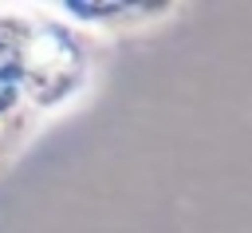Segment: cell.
Listing matches in <instances>:
<instances>
[{"instance_id":"6da1fadb","label":"cell","mask_w":252,"mask_h":233,"mask_svg":"<svg viewBox=\"0 0 252 233\" xmlns=\"http://www.w3.org/2000/svg\"><path fill=\"white\" fill-rule=\"evenodd\" d=\"M47 8L75 32H106V36L142 32L177 16V4L169 0H63Z\"/></svg>"},{"instance_id":"7a4b0ae2","label":"cell","mask_w":252,"mask_h":233,"mask_svg":"<svg viewBox=\"0 0 252 233\" xmlns=\"http://www.w3.org/2000/svg\"><path fill=\"white\" fill-rule=\"evenodd\" d=\"M8 138H12V130H8L4 122H0V150H4V142H8Z\"/></svg>"}]
</instances>
